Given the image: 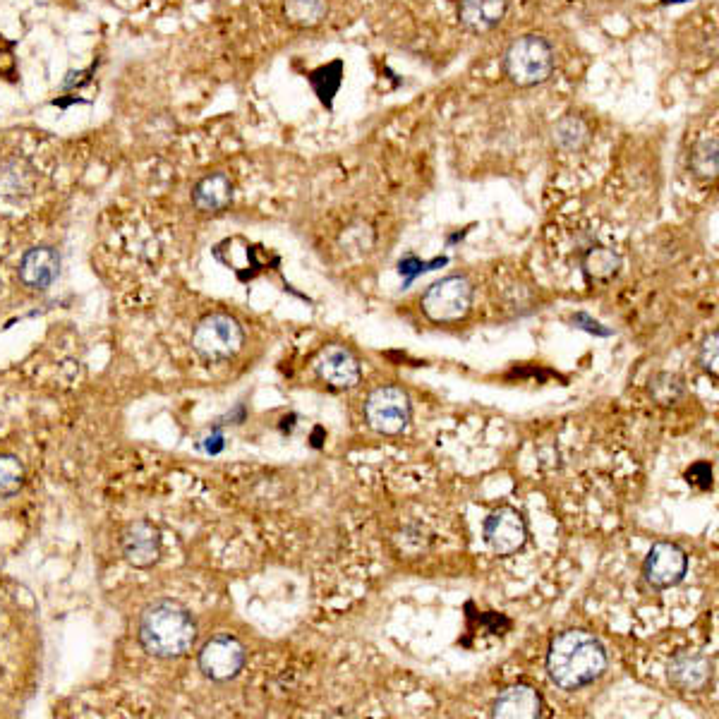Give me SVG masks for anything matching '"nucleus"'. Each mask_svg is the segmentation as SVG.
Here are the masks:
<instances>
[{
    "label": "nucleus",
    "instance_id": "nucleus-1",
    "mask_svg": "<svg viewBox=\"0 0 719 719\" xmlns=\"http://www.w3.org/2000/svg\"><path fill=\"white\" fill-rule=\"evenodd\" d=\"M607 669V652L592 633L571 628L559 633L549 645L547 672L549 679L564 691H578L600 679Z\"/></svg>",
    "mask_w": 719,
    "mask_h": 719
},
{
    "label": "nucleus",
    "instance_id": "nucleus-8",
    "mask_svg": "<svg viewBox=\"0 0 719 719\" xmlns=\"http://www.w3.org/2000/svg\"><path fill=\"white\" fill-rule=\"evenodd\" d=\"M245 667V648L235 636H216L207 640L199 652V669L211 681H231Z\"/></svg>",
    "mask_w": 719,
    "mask_h": 719
},
{
    "label": "nucleus",
    "instance_id": "nucleus-11",
    "mask_svg": "<svg viewBox=\"0 0 719 719\" xmlns=\"http://www.w3.org/2000/svg\"><path fill=\"white\" fill-rule=\"evenodd\" d=\"M317 377L334 389H353L360 384V362L343 346H326L314 358Z\"/></svg>",
    "mask_w": 719,
    "mask_h": 719
},
{
    "label": "nucleus",
    "instance_id": "nucleus-23",
    "mask_svg": "<svg viewBox=\"0 0 719 719\" xmlns=\"http://www.w3.org/2000/svg\"><path fill=\"white\" fill-rule=\"evenodd\" d=\"M700 367L705 372L712 374V377H719V336L717 331L703 341V348H700Z\"/></svg>",
    "mask_w": 719,
    "mask_h": 719
},
{
    "label": "nucleus",
    "instance_id": "nucleus-15",
    "mask_svg": "<svg viewBox=\"0 0 719 719\" xmlns=\"http://www.w3.org/2000/svg\"><path fill=\"white\" fill-rule=\"evenodd\" d=\"M509 0H461L458 3V20L468 32L485 34L504 20Z\"/></svg>",
    "mask_w": 719,
    "mask_h": 719
},
{
    "label": "nucleus",
    "instance_id": "nucleus-5",
    "mask_svg": "<svg viewBox=\"0 0 719 719\" xmlns=\"http://www.w3.org/2000/svg\"><path fill=\"white\" fill-rule=\"evenodd\" d=\"M473 307V283L465 276H446L422 295V312L439 324H451L468 317Z\"/></svg>",
    "mask_w": 719,
    "mask_h": 719
},
{
    "label": "nucleus",
    "instance_id": "nucleus-14",
    "mask_svg": "<svg viewBox=\"0 0 719 719\" xmlns=\"http://www.w3.org/2000/svg\"><path fill=\"white\" fill-rule=\"evenodd\" d=\"M492 715L497 719H537L542 715V698L533 686H511L494 700Z\"/></svg>",
    "mask_w": 719,
    "mask_h": 719
},
{
    "label": "nucleus",
    "instance_id": "nucleus-25",
    "mask_svg": "<svg viewBox=\"0 0 719 719\" xmlns=\"http://www.w3.org/2000/svg\"><path fill=\"white\" fill-rule=\"evenodd\" d=\"M84 75H87V72H75V70L68 72V77H65V80H63V89H72V87H75V84H82V82H84V80H82Z\"/></svg>",
    "mask_w": 719,
    "mask_h": 719
},
{
    "label": "nucleus",
    "instance_id": "nucleus-10",
    "mask_svg": "<svg viewBox=\"0 0 719 719\" xmlns=\"http://www.w3.org/2000/svg\"><path fill=\"white\" fill-rule=\"evenodd\" d=\"M161 530L151 521H135L123 530L120 549L135 569H151L161 557Z\"/></svg>",
    "mask_w": 719,
    "mask_h": 719
},
{
    "label": "nucleus",
    "instance_id": "nucleus-17",
    "mask_svg": "<svg viewBox=\"0 0 719 719\" xmlns=\"http://www.w3.org/2000/svg\"><path fill=\"white\" fill-rule=\"evenodd\" d=\"M233 197V183L226 173H211L192 190V202L199 211H221Z\"/></svg>",
    "mask_w": 719,
    "mask_h": 719
},
{
    "label": "nucleus",
    "instance_id": "nucleus-21",
    "mask_svg": "<svg viewBox=\"0 0 719 719\" xmlns=\"http://www.w3.org/2000/svg\"><path fill=\"white\" fill-rule=\"evenodd\" d=\"M691 168L700 178H715L719 171V142L717 137H705L691 154Z\"/></svg>",
    "mask_w": 719,
    "mask_h": 719
},
{
    "label": "nucleus",
    "instance_id": "nucleus-24",
    "mask_svg": "<svg viewBox=\"0 0 719 719\" xmlns=\"http://www.w3.org/2000/svg\"><path fill=\"white\" fill-rule=\"evenodd\" d=\"M688 482L698 485L700 489H710L712 487V468L708 463H696L691 470L686 473Z\"/></svg>",
    "mask_w": 719,
    "mask_h": 719
},
{
    "label": "nucleus",
    "instance_id": "nucleus-20",
    "mask_svg": "<svg viewBox=\"0 0 719 719\" xmlns=\"http://www.w3.org/2000/svg\"><path fill=\"white\" fill-rule=\"evenodd\" d=\"M329 12V0H283V15L293 27H317Z\"/></svg>",
    "mask_w": 719,
    "mask_h": 719
},
{
    "label": "nucleus",
    "instance_id": "nucleus-26",
    "mask_svg": "<svg viewBox=\"0 0 719 719\" xmlns=\"http://www.w3.org/2000/svg\"><path fill=\"white\" fill-rule=\"evenodd\" d=\"M669 3H686V0H662V5H669Z\"/></svg>",
    "mask_w": 719,
    "mask_h": 719
},
{
    "label": "nucleus",
    "instance_id": "nucleus-18",
    "mask_svg": "<svg viewBox=\"0 0 719 719\" xmlns=\"http://www.w3.org/2000/svg\"><path fill=\"white\" fill-rule=\"evenodd\" d=\"M580 267H583L585 281L595 283L597 286V283H609L616 274H619L621 259L614 250H609V247L597 245V247H590V250L585 252Z\"/></svg>",
    "mask_w": 719,
    "mask_h": 719
},
{
    "label": "nucleus",
    "instance_id": "nucleus-12",
    "mask_svg": "<svg viewBox=\"0 0 719 719\" xmlns=\"http://www.w3.org/2000/svg\"><path fill=\"white\" fill-rule=\"evenodd\" d=\"M60 274V255L53 247H32L20 262V281L32 290H46Z\"/></svg>",
    "mask_w": 719,
    "mask_h": 719
},
{
    "label": "nucleus",
    "instance_id": "nucleus-2",
    "mask_svg": "<svg viewBox=\"0 0 719 719\" xmlns=\"http://www.w3.org/2000/svg\"><path fill=\"white\" fill-rule=\"evenodd\" d=\"M197 640V624L192 614L178 602L161 600L149 604L140 619V643L149 655L161 660L183 657Z\"/></svg>",
    "mask_w": 719,
    "mask_h": 719
},
{
    "label": "nucleus",
    "instance_id": "nucleus-3",
    "mask_svg": "<svg viewBox=\"0 0 719 719\" xmlns=\"http://www.w3.org/2000/svg\"><path fill=\"white\" fill-rule=\"evenodd\" d=\"M504 72L516 87L545 84L554 72V48L537 34L518 36L504 53Z\"/></svg>",
    "mask_w": 719,
    "mask_h": 719
},
{
    "label": "nucleus",
    "instance_id": "nucleus-4",
    "mask_svg": "<svg viewBox=\"0 0 719 719\" xmlns=\"http://www.w3.org/2000/svg\"><path fill=\"white\" fill-rule=\"evenodd\" d=\"M243 326L231 314H209L192 331V348L204 360H231L243 350Z\"/></svg>",
    "mask_w": 719,
    "mask_h": 719
},
{
    "label": "nucleus",
    "instance_id": "nucleus-13",
    "mask_svg": "<svg viewBox=\"0 0 719 719\" xmlns=\"http://www.w3.org/2000/svg\"><path fill=\"white\" fill-rule=\"evenodd\" d=\"M712 674V664L700 652L686 650L679 652L672 662H669V681L684 693L703 691L708 686Z\"/></svg>",
    "mask_w": 719,
    "mask_h": 719
},
{
    "label": "nucleus",
    "instance_id": "nucleus-19",
    "mask_svg": "<svg viewBox=\"0 0 719 719\" xmlns=\"http://www.w3.org/2000/svg\"><path fill=\"white\" fill-rule=\"evenodd\" d=\"M552 137L561 151L573 154V151H580L590 142V125L578 113H566V116H561L554 123Z\"/></svg>",
    "mask_w": 719,
    "mask_h": 719
},
{
    "label": "nucleus",
    "instance_id": "nucleus-6",
    "mask_svg": "<svg viewBox=\"0 0 719 719\" xmlns=\"http://www.w3.org/2000/svg\"><path fill=\"white\" fill-rule=\"evenodd\" d=\"M365 420L374 432L396 437L410 422V398L401 386L384 384L365 401Z\"/></svg>",
    "mask_w": 719,
    "mask_h": 719
},
{
    "label": "nucleus",
    "instance_id": "nucleus-9",
    "mask_svg": "<svg viewBox=\"0 0 719 719\" xmlns=\"http://www.w3.org/2000/svg\"><path fill=\"white\" fill-rule=\"evenodd\" d=\"M688 571V557L681 547L672 545V542H657L652 545L645 559L643 573L645 580L657 590H669L679 585L686 578Z\"/></svg>",
    "mask_w": 719,
    "mask_h": 719
},
{
    "label": "nucleus",
    "instance_id": "nucleus-7",
    "mask_svg": "<svg viewBox=\"0 0 719 719\" xmlns=\"http://www.w3.org/2000/svg\"><path fill=\"white\" fill-rule=\"evenodd\" d=\"M485 542L497 557H511L521 552L528 540V525L521 511L511 506H499L485 518Z\"/></svg>",
    "mask_w": 719,
    "mask_h": 719
},
{
    "label": "nucleus",
    "instance_id": "nucleus-22",
    "mask_svg": "<svg viewBox=\"0 0 719 719\" xmlns=\"http://www.w3.org/2000/svg\"><path fill=\"white\" fill-rule=\"evenodd\" d=\"M24 485V465L17 456H0V499L12 497Z\"/></svg>",
    "mask_w": 719,
    "mask_h": 719
},
{
    "label": "nucleus",
    "instance_id": "nucleus-16",
    "mask_svg": "<svg viewBox=\"0 0 719 719\" xmlns=\"http://www.w3.org/2000/svg\"><path fill=\"white\" fill-rule=\"evenodd\" d=\"M39 185V173L22 156H10L0 161V195L3 197H32Z\"/></svg>",
    "mask_w": 719,
    "mask_h": 719
}]
</instances>
